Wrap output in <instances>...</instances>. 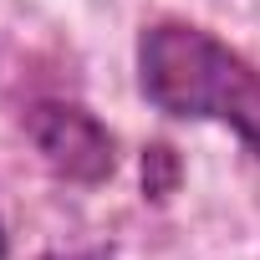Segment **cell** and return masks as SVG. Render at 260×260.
<instances>
[{
  "mask_svg": "<svg viewBox=\"0 0 260 260\" xmlns=\"http://www.w3.org/2000/svg\"><path fill=\"white\" fill-rule=\"evenodd\" d=\"M138 87L169 117H214L260 158V67L189 21H153L138 36Z\"/></svg>",
  "mask_w": 260,
  "mask_h": 260,
  "instance_id": "obj_1",
  "label": "cell"
},
{
  "mask_svg": "<svg viewBox=\"0 0 260 260\" xmlns=\"http://www.w3.org/2000/svg\"><path fill=\"white\" fill-rule=\"evenodd\" d=\"M26 138L36 143L41 164L67 184H102L117 169L112 133L77 102H31L26 107Z\"/></svg>",
  "mask_w": 260,
  "mask_h": 260,
  "instance_id": "obj_2",
  "label": "cell"
},
{
  "mask_svg": "<svg viewBox=\"0 0 260 260\" xmlns=\"http://www.w3.org/2000/svg\"><path fill=\"white\" fill-rule=\"evenodd\" d=\"M179 179H184L179 153H174L169 143H148V148H143V194H148L153 204H164V199L179 189Z\"/></svg>",
  "mask_w": 260,
  "mask_h": 260,
  "instance_id": "obj_3",
  "label": "cell"
},
{
  "mask_svg": "<svg viewBox=\"0 0 260 260\" xmlns=\"http://www.w3.org/2000/svg\"><path fill=\"white\" fill-rule=\"evenodd\" d=\"M41 260H112V250L92 245V250H67V255H41Z\"/></svg>",
  "mask_w": 260,
  "mask_h": 260,
  "instance_id": "obj_4",
  "label": "cell"
},
{
  "mask_svg": "<svg viewBox=\"0 0 260 260\" xmlns=\"http://www.w3.org/2000/svg\"><path fill=\"white\" fill-rule=\"evenodd\" d=\"M6 250H11V245H6V224H0V260H6Z\"/></svg>",
  "mask_w": 260,
  "mask_h": 260,
  "instance_id": "obj_5",
  "label": "cell"
}]
</instances>
